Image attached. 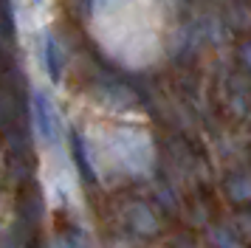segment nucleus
<instances>
[{"instance_id":"obj_1","label":"nucleus","mask_w":251,"mask_h":248,"mask_svg":"<svg viewBox=\"0 0 251 248\" xmlns=\"http://www.w3.org/2000/svg\"><path fill=\"white\" fill-rule=\"evenodd\" d=\"M93 34L127 65H144L161 54L172 25L170 0H93Z\"/></svg>"},{"instance_id":"obj_2","label":"nucleus","mask_w":251,"mask_h":248,"mask_svg":"<svg viewBox=\"0 0 251 248\" xmlns=\"http://www.w3.org/2000/svg\"><path fill=\"white\" fill-rule=\"evenodd\" d=\"M34 119H37V130L43 135V141H54L57 138V122H54L51 101L43 93H34Z\"/></svg>"}]
</instances>
